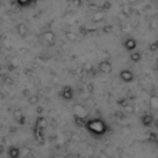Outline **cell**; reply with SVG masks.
<instances>
[{
    "mask_svg": "<svg viewBox=\"0 0 158 158\" xmlns=\"http://www.w3.org/2000/svg\"><path fill=\"white\" fill-rule=\"evenodd\" d=\"M98 71L101 74H110L112 71V65L108 60H103L100 64H98Z\"/></svg>",
    "mask_w": 158,
    "mask_h": 158,
    "instance_id": "6",
    "label": "cell"
},
{
    "mask_svg": "<svg viewBox=\"0 0 158 158\" xmlns=\"http://www.w3.org/2000/svg\"><path fill=\"white\" fill-rule=\"evenodd\" d=\"M32 2L33 0H17L18 6H21V7H27V6H29Z\"/></svg>",
    "mask_w": 158,
    "mask_h": 158,
    "instance_id": "15",
    "label": "cell"
},
{
    "mask_svg": "<svg viewBox=\"0 0 158 158\" xmlns=\"http://www.w3.org/2000/svg\"><path fill=\"white\" fill-rule=\"evenodd\" d=\"M72 114H74V118H81V119H86L87 115H89L87 110L82 104H75L74 108H72Z\"/></svg>",
    "mask_w": 158,
    "mask_h": 158,
    "instance_id": "2",
    "label": "cell"
},
{
    "mask_svg": "<svg viewBox=\"0 0 158 158\" xmlns=\"http://www.w3.org/2000/svg\"><path fill=\"white\" fill-rule=\"evenodd\" d=\"M131 60L133 61V63H139V61L142 60V54H140L139 52H135L133 50V52L131 53Z\"/></svg>",
    "mask_w": 158,
    "mask_h": 158,
    "instance_id": "12",
    "label": "cell"
},
{
    "mask_svg": "<svg viewBox=\"0 0 158 158\" xmlns=\"http://www.w3.org/2000/svg\"><path fill=\"white\" fill-rule=\"evenodd\" d=\"M14 117H15V119L18 121L19 123H24V115H22V111L15 110V111H14Z\"/></svg>",
    "mask_w": 158,
    "mask_h": 158,
    "instance_id": "14",
    "label": "cell"
},
{
    "mask_svg": "<svg viewBox=\"0 0 158 158\" xmlns=\"http://www.w3.org/2000/svg\"><path fill=\"white\" fill-rule=\"evenodd\" d=\"M47 125V121L44 117H39L38 119H36V123H35V128L36 129H42V131H44V128H46Z\"/></svg>",
    "mask_w": 158,
    "mask_h": 158,
    "instance_id": "8",
    "label": "cell"
},
{
    "mask_svg": "<svg viewBox=\"0 0 158 158\" xmlns=\"http://www.w3.org/2000/svg\"><path fill=\"white\" fill-rule=\"evenodd\" d=\"M123 47H125L128 52H133V50L137 47V43H136V40H135L133 38H129V39H126V40H125Z\"/></svg>",
    "mask_w": 158,
    "mask_h": 158,
    "instance_id": "7",
    "label": "cell"
},
{
    "mask_svg": "<svg viewBox=\"0 0 158 158\" xmlns=\"http://www.w3.org/2000/svg\"><path fill=\"white\" fill-rule=\"evenodd\" d=\"M140 122H142V125L144 126V128H150V126H153L154 117L151 114H148V112H146V114L142 115V118H140Z\"/></svg>",
    "mask_w": 158,
    "mask_h": 158,
    "instance_id": "5",
    "label": "cell"
},
{
    "mask_svg": "<svg viewBox=\"0 0 158 158\" xmlns=\"http://www.w3.org/2000/svg\"><path fill=\"white\" fill-rule=\"evenodd\" d=\"M157 68H158V63H157Z\"/></svg>",
    "mask_w": 158,
    "mask_h": 158,
    "instance_id": "19",
    "label": "cell"
},
{
    "mask_svg": "<svg viewBox=\"0 0 158 158\" xmlns=\"http://www.w3.org/2000/svg\"><path fill=\"white\" fill-rule=\"evenodd\" d=\"M154 123H156V126H157V128H158V119H154V122H153V125H154Z\"/></svg>",
    "mask_w": 158,
    "mask_h": 158,
    "instance_id": "18",
    "label": "cell"
},
{
    "mask_svg": "<svg viewBox=\"0 0 158 158\" xmlns=\"http://www.w3.org/2000/svg\"><path fill=\"white\" fill-rule=\"evenodd\" d=\"M60 96H61V98H64V100L69 101V100H72V98H74L75 92H74V89H72L71 86H68V85H67V86H64L63 89H61Z\"/></svg>",
    "mask_w": 158,
    "mask_h": 158,
    "instance_id": "4",
    "label": "cell"
},
{
    "mask_svg": "<svg viewBox=\"0 0 158 158\" xmlns=\"http://www.w3.org/2000/svg\"><path fill=\"white\" fill-rule=\"evenodd\" d=\"M150 107L158 111V96H151L150 97Z\"/></svg>",
    "mask_w": 158,
    "mask_h": 158,
    "instance_id": "11",
    "label": "cell"
},
{
    "mask_svg": "<svg viewBox=\"0 0 158 158\" xmlns=\"http://www.w3.org/2000/svg\"><path fill=\"white\" fill-rule=\"evenodd\" d=\"M119 79L123 83H132L135 79V74L131 69H122V71L119 72Z\"/></svg>",
    "mask_w": 158,
    "mask_h": 158,
    "instance_id": "3",
    "label": "cell"
},
{
    "mask_svg": "<svg viewBox=\"0 0 158 158\" xmlns=\"http://www.w3.org/2000/svg\"><path fill=\"white\" fill-rule=\"evenodd\" d=\"M157 49H158V42H156V43H153V44L150 46V50H151V52H156Z\"/></svg>",
    "mask_w": 158,
    "mask_h": 158,
    "instance_id": "17",
    "label": "cell"
},
{
    "mask_svg": "<svg viewBox=\"0 0 158 158\" xmlns=\"http://www.w3.org/2000/svg\"><path fill=\"white\" fill-rule=\"evenodd\" d=\"M28 103L32 104V106H35V104L39 103V97H38V96H32V97L28 98Z\"/></svg>",
    "mask_w": 158,
    "mask_h": 158,
    "instance_id": "16",
    "label": "cell"
},
{
    "mask_svg": "<svg viewBox=\"0 0 158 158\" xmlns=\"http://www.w3.org/2000/svg\"><path fill=\"white\" fill-rule=\"evenodd\" d=\"M43 38H44V40H46L49 44H53V43H54V40H56V36H54V33H53V32H44Z\"/></svg>",
    "mask_w": 158,
    "mask_h": 158,
    "instance_id": "10",
    "label": "cell"
},
{
    "mask_svg": "<svg viewBox=\"0 0 158 158\" xmlns=\"http://www.w3.org/2000/svg\"><path fill=\"white\" fill-rule=\"evenodd\" d=\"M17 31H18V33L21 36H25V35H27V32H28V28H27V25H25V24H18Z\"/></svg>",
    "mask_w": 158,
    "mask_h": 158,
    "instance_id": "13",
    "label": "cell"
},
{
    "mask_svg": "<svg viewBox=\"0 0 158 158\" xmlns=\"http://www.w3.org/2000/svg\"><path fill=\"white\" fill-rule=\"evenodd\" d=\"M85 128L94 136H103L108 132V125L101 118H93L85 122Z\"/></svg>",
    "mask_w": 158,
    "mask_h": 158,
    "instance_id": "1",
    "label": "cell"
},
{
    "mask_svg": "<svg viewBox=\"0 0 158 158\" xmlns=\"http://www.w3.org/2000/svg\"><path fill=\"white\" fill-rule=\"evenodd\" d=\"M19 148L18 147H10V150H8V157L10 158H19L21 157V154H19Z\"/></svg>",
    "mask_w": 158,
    "mask_h": 158,
    "instance_id": "9",
    "label": "cell"
}]
</instances>
